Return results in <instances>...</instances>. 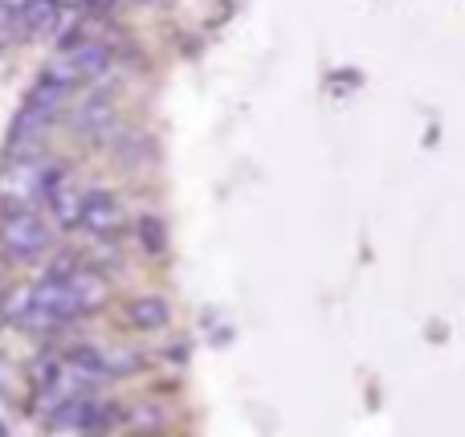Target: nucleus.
Listing matches in <instances>:
<instances>
[{"label": "nucleus", "instance_id": "423d86ee", "mask_svg": "<svg viewBox=\"0 0 465 437\" xmlns=\"http://www.w3.org/2000/svg\"><path fill=\"white\" fill-rule=\"evenodd\" d=\"M62 62L70 65L78 78H98V74L111 70V49L103 45V41H74V45H65Z\"/></svg>", "mask_w": 465, "mask_h": 437}, {"label": "nucleus", "instance_id": "f257e3e1", "mask_svg": "<svg viewBox=\"0 0 465 437\" xmlns=\"http://www.w3.org/2000/svg\"><path fill=\"white\" fill-rule=\"evenodd\" d=\"M49 245H54V233H49V225L37 217V209H29V204H8V209L0 213V250L13 262H37Z\"/></svg>", "mask_w": 465, "mask_h": 437}, {"label": "nucleus", "instance_id": "6e6552de", "mask_svg": "<svg viewBox=\"0 0 465 437\" xmlns=\"http://www.w3.org/2000/svg\"><path fill=\"white\" fill-rule=\"evenodd\" d=\"M111 119H114L111 98H90V103H82L78 111L70 114V127L78 131V135H103V131L111 127Z\"/></svg>", "mask_w": 465, "mask_h": 437}, {"label": "nucleus", "instance_id": "f8f14e48", "mask_svg": "<svg viewBox=\"0 0 465 437\" xmlns=\"http://www.w3.org/2000/svg\"><path fill=\"white\" fill-rule=\"evenodd\" d=\"M106 364H111V376H131L143 368V356L135 348H114V352H106Z\"/></svg>", "mask_w": 465, "mask_h": 437}, {"label": "nucleus", "instance_id": "9b49d317", "mask_svg": "<svg viewBox=\"0 0 465 437\" xmlns=\"http://www.w3.org/2000/svg\"><path fill=\"white\" fill-rule=\"evenodd\" d=\"M139 245H143L147 253H163V250H168V229H163V221H155V217L139 221Z\"/></svg>", "mask_w": 465, "mask_h": 437}, {"label": "nucleus", "instance_id": "0eeeda50", "mask_svg": "<svg viewBox=\"0 0 465 437\" xmlns=\"http://www.w3.org/2000/svg\"><path fill=\"white\" fill-rule=\"evenodd\" d=\"M65 368H70L82 384H90V389H94V384H103V381H111L106 352H98V348H74L70 356H65Z\"/></svg>", "mask_w": 465, "mask_h": 437}, {"label": "nucleus", "instance_id": "f03ea898", "mask_svg": "<svg viewBox=\"0 0 465 437\" xmlns=\"http://www.w3.org/2000/svg\"><path fill=\"white\" fill-rule=\"evenodd\" d=\"M49 176H54V164H45L41 155H13L5 172H0V196L5 204H37L49 193Z\"/></svg>", "mask_w": 465, "mask_h": 437}, {"label": "nucleus", "instance_id": "20e7f679", "mask_svg": "<svg viewBox=\"0 0 465 437\" xmlns=\"http://www.w3.org/2000/svg\"><path fill=\"white\" fill-rule=\"evenodd\" d=\"M123 225V204L114 193L106 188H90L86 201H82V229H90L94 237H111Z\"/></svg>", "mask_w": 465, "mask_h": 437}, {"label": "nucleus", "instance_id": "7ed1b4c3", "mask_svg": "<svg viewBox=\"0 0 465 437\" xmlns=\"http://www.w3.org/2000/svg\"><path fill=\"white\" fill-rule=\"evenodd\" d=\"M78 82H82L78 74H74L70 65L57 57V62L49 65L37 82H33L29 94H25V111H37V114H45V119H57V111L65 106V98L74 94V86H78Z\"/></svg>", "mask_w": 465, "mask_h": 437}, {"label": "nucleus", "instance_id": "9d476101", "mask_svg": "<svg viewBox=\"0 0 465 437\" xmlns=\"http://www.w3.org/2000/svg\"><path fill=\"white\" fill-rule=\"evenodd\" d=\"M33 311H37V286H13V291L0 299V315L8 323H29Z\"/></svg>", "mask_w": 465, "mask_h": 437}, {"label": "nucleus", "instance_id": "1a4fd4ad", "mask_svg": "<svg viewBox=\"0 0 465 437\" xmlns=\"http://www.w3.org/2000/svg\"><path fill=\"white\" fill-rule=\"evenodd\" d=\"M168 319H172L168 303L155 299V294L127 303V323L135 327V332H160V327H168Z\"/></svg>", "mask_w": 465, "mask_h": 437}, {"label": "nucleus", "instance_id": "39448f33", "mask_svg": "<svg viewBox=\"0 0 465 437\" xmlns=\"http://www.w3.org/2000/svg\"><path fill=\"white\" fill-rule=\"evenodd\" d=\"M45 201H49V213L57 217V225H62V229L82 225V201H86V193H78V188H74V180H70V172H65V168H54Z\"/></svg>", "mask_w": 465, "mask_h": 437}, {"label": "nucleus", "instance_id": "ddd939ff", "mask_svg": "<svg viewBox=\"0 0 465 437\" xmlns=\"http://www.w3.org/2000/svg\"><path fill=\"white\" fill-rule=\"evenodd\" d=\"M54 5H62V8H78V5H86V0H54Z\"/></svg>", "mask_w": 465, "mask_h": 437}, {"label": "nucleus", "instance_id": "4468645a", "mask_svg": "<svg viewBox=\"0 0 465 437\" xmlns=\"http://www.w3.org/2000/svg\"><path fill=\"white\" fill-rule=\"evenodd\" d=\"M143 5H172V0H143Z\"/></svg>", "mask_w": 465, "mask_h": 437}]
</instances>
